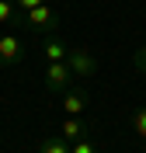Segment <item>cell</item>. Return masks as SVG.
<instances>
[{"label": "cell", "mask_w": 146, "mask_h": 153, "mask_svg": "<svg viewBox=\"0 0 146 153\" xmlns=\"http://www.w3.org/2000/svg\"><path fill=\"white\" fill-rule=\"evenodd\" d=\"M14 28H28V31H39V35H56L59 31V14L52 7H45V4H39V7L18 14L14 18Z\"/></svg>", "instance_id": "cell-1"}, {"label": "cell", "mask_w": 146, "mask_h": 153, "mask_svg": "<svg viewBox=\"0 0 146 153\" xmlns=\"http://www.w3.org/2000/svg\"><path fill=\"white\" fill-rule=\"evenodd\" d=\"M24 59V42L18 38V31H4L0 35V66H14Z\"/></svg>", "instance_id": "cell-2"}, {"label": "cell", "mask_w": 146, "mask_h": 153, "mask_svg": "<svg viewBox=\"0 0 146 153\" xmlns=\"http://www.w3.org/2000/svg\"><path fill=\"white\" fill-rule=\"evenodd\" d=\"M66 66L73 70V76H94L97 73V59L87 49H70L66 52Z\"/></svg>", "instance_id": "cell-3"}, {"label": "cell", "mask_w": 146, "mask_h": 153, "mask_svg": "<svg viewBox=\"0 0 146 153\" xmlns=\"http://www.w3.org/2000/svg\"><path fill=\"white\" fill-rule=\"evenodd\" d=\"M45 84L52 87V91H70L73 70L66 66V59H63V63H45Z\"/></svg>", "instance_id": "cell-4"}, {"label": "cell", "mask_w": 146, "mask_h": 153, "mask_svg": "<svg viewBox=\"0 0 146 153\" xmlns=\"http://www.w3.org/2000/svg\"><path fill=\"white\" fill-rule=\"evenodd\" d=\"M87 105H90L87 91H66V94H63V111L66 115H84Z\"/></svg>", "instance_id": "cell-5"}, {"label": "cell", "mask_w": 146, "mask_h": 153, "mask_svg": "<svg viewBox=\"0 0 146 153\" xmlns=\"http://www.w3.org/2000/svg\"><path fill=\"white\" fill-rule=\"evenodd\" d=\"M66 42H63V38H56V35H49L45 42H42V56H45V63H63V59H66Z\"/></svg>", "instance_id": "cell-6"}, {"label": "cell", "mask_w": 146, "mask_h": 153, "mask_svg": "<svg viewBox=\"0 0 146 153\" xmlns=\"http://www.w3.org/2000/svg\"><path fill=\"white\" fill-rule=\"evenodd\" d=\"M39 153H73V143L66 136H45L39 143Z\"/></svg>", "instance_id": "cell-7"}, {"label": "cell", "mask_w": 146, "mask_h": 153, "mask_svg": "<svg viewBox=\"0 0 146 153\" xmlns=\"http://www.w3.org/2000/svg\"><path fill=\"white\" fill-rule=\"evenodd\" d=\"M63 136H66L70 143H77V139H84V136H87V125L80 122V115H70L66 122H63Z\"/></svg>", "instance_id": "cell-8"}, {"label": "cell", "mask_w": 146, "mask_h": 153, "mask_svg": "<svg viewBox=\"0 0 146 153\" xmlns=\"http://www.w3.org/2000/svg\"><path fill=\"white\" fill-rule=\"evenodd\" d=\"M14 18H18L14 0H0V25H14Z\"/></svg>", "instance_id": "cell-9"}, {"label": "cell", "mask_w": 146, "mask_h": 153, "mask_svg": "<svg viewBox=\"0 0 146 153\" xmlns=\"http://www.w3.org/2000/svg\"><path fill=\"white\" fill-rule=\"evenodd\" d=\"M132 129H136L139 139H146V108H139V111L132 115Z\"/></svg>", "instance_id": "cell-10"}, {"label": "cell", "mask_w": 146, "mask_h": 153, "mask_svg": "<svg viewBox=\"0 0 146 153\" xmlns=\"http://www.w3.org/2000/svg\"><path fill=\"white\" fill-rule=\"evenodd\" d=\"M73 153H97V143H90L87 136H84V139H77V143H73Z\"/></svg>", "instance_id": "cell-11"}, {"label": "cell", "mask_w": 146, "mask_h": 153, "mask_svg": "<svg viewBox=\"0 0 146 153\" xmlns=\"http://www.w3.org/2000/svg\"><path fill=\"white\" fill-rule=\"evenodd\" d=\"M39 4H45V0H14L18 10H31V7H39Z\"/></svg>", "instance_id": "cell-12"}, {"label": "cell", "mask_w": 146, "mask_h": 153, "mask_svg": "<svg viewBox=\"0 0 146 153\" xmlns=\"http://www.w3.org/2000/svg\"><path fill=\"white\" fill-rule=\"evenodd\" d=\"M136 70H139V73H146V45L136 52Z\"/></svg>", "instance_id": "cell-13"}]
</instances>
